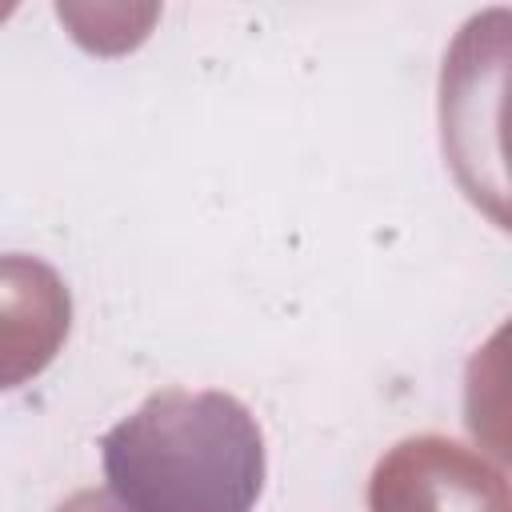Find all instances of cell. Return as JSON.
<instances>
[{"label":"cell","instance_id":"obj_1","mask_svg":"<svg viewBox=\"0 0 512 512\" xmlns=\"http://www.w3.org/2000/svg\"><path fill=\"white\" fill-rule=\"evenodd\" d=\"M104 468L128 512H248L264 452L244 404L172 388L104 436Z\"/></svg>","mask_w":512,"mask_h":512}]
</instances>
